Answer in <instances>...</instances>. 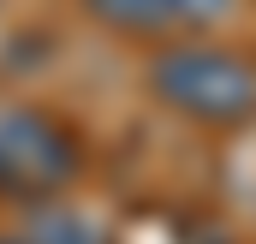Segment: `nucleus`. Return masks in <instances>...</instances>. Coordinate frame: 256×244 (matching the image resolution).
<instances>
[{
  "label": "nucleus",
  "mask_w": 256,
  "mask_h": 244,
  "mask_svg": "<svg viewBox=\"0 0 256 244\" xmlns=\"http://www.w3.org/2000/svg\"><path fill=\"white\" fill-rule=\"evenodd\" d=\"M143 90L155 108L196 131H244L256 125V54L208 42V36H173L155 42L143 66Z\"/></svg>",
  "instance_id": "f257e3e1"
},
{
  "label": "nucleus",
  "mask_w": 256,
  "mask_h": 244,
  "mask_svg": "<svg viewBox=\"0 0 256 244\" xmlns=\"http://www.w3.org/2000/svg\"><path fill=\"white\" fill-rule=\"evenodd\" d=\"M84 137L54 108H0V202L48 208L84 179Z\"/></svg>",
  "instance_id": "f03ea898"
},
{
  "label": "nucleus",
  "mask_w": 256,
  "mask_h": 244,
  "mask_svg": "<svg viewBox=\"0 0 256 244\" xmlns=\"http://www.w3.org/2000/svg\"><path fill=\"white\" fill-rule=\"evenodd\" d=\"M102 30H114V36H126V42H173L179 36V24H173V12H167V0H78Z\"/></svg>",
  "instance_id": "7ed1b4c3"
},
{
  "label": "nucleus",
  "mask_w": 256,
  "mask_h": 244,
  "mask_svg": "<svg viewBox=\"0 0 256 244\" xmlns=\"http://www.w3.org/2000/svg\"><path fill=\"white\" fill-rule=\"evenodd\" d=\"M232 6H238V0H167V12H173L179 36H208L214 24H226V18H232Z\"/></svg>",
  "instance_id": "20e7f679"
},
{
  "label": "nucleus",
  "mask_w": 256,
  "mask_h": 244,
  "mask_svg": "<svg viewBox=\"0 0 256 244\" xmlns=\"http://www.w3.org/2000/svg\"><path fill=\"white\" fill-rule=\"evenodd\" d=\"M36 244H108V238H102V226H90L78 208H60V214H48V220H42Z\"/></svg>",
  "instance_id": "39448f33"
},
{
  "label": "nucleus",
  "mask_w": 256,
  "mask_h": 244,
  "mask_svg": "<svg viewBox=\"0 0 256 244\" xmlns=\"http://www.w3.org/2000/svg\"><path fill=\"white\" fill-rule=\"evenodd\" d=\"M0 244H36V238H24V232H0Z\"/></svg>",
  "instance_id": "423d86ee"
}]
</instances>
